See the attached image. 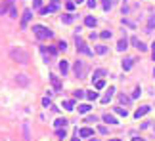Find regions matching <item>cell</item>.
<instances>
[{"mask_svg":"<svg viewBox=\"0 0 155 141\" xmlns=\"http://www.w3.org/2000/svg\"><path fill=\"white\" fill-rule=\"evenodd\" d=\"M10 57L14 59V61L25 65V63H29L31 55H29V52H27V50H23V48H19V46H14V48L10 50Z\"/></svg>","mask_w":155,"mask_h":141,"instance_id":"cell-1","label":"cell"},{"mask_svg":"<svg viewBox=\"0 0 155 141\" xmlns=\"http://www.w3.org/2000/svg\"><path fill=\"white\" fill-rule=\"evenodd\" d=\"M33 33H35L36 38H40V40H48V38L54 36V33H52L48 27H44V25H35L33 27Z\"/></svg>","mask_w":155,"mask_h":141,"instance_id":"cell-2","label":"cell"},{"mask_svg":"<svg viewBox=\"0 0 155 141\" xmlns=\"http://www.w3.org/2000/svg\"><path fill=\"white\" fill-rule=\"evenodd\" d=\"M73 71H75V74L79 76V78H84V76H86V65H84V61H75Z\"/></svg>","mask_w":155,"mask_h":141,"instance_id":"cell-3","label":"cell"},{"mask_svg":"<svg viewBox=\"0 0 155 141\" xmlns=\"http://www.w3.org/2000/svg\"><path fill=\"white\" fill-rule=\"evenodd\" d=\"M59 8V0H52V4L50 6H46V8H40V15H48V14H52V11H56Z\"/></svg>","mask_w":155,"mask_h":141,"instance_id":"cell-4","label":"cell"},{"mask_svg":"<svg viewBox=\"0 0 155 141\" xmlns=\"http://www.w3.org/2000/svg\"><path fill=\"white\" fill-rule=\"evenodd\" d=\"M77 50H79L80 54H84V55H92V50H90V48H88L86 44L83 42V40L79 38V36H77Z\"/></svg>","mask_w":155,"mask_h":141,"instance_id":"cell-5","label":"cell"},{"mask_svg":"<svg viewBox=\"0 0 155 141\" xmlns=\"http://www.w3.org/2000/svg\"><path fill=\"white\" fill-rule=\"evenodd\" d=\"M130 42H132V46H134V48H138L140 52H146V50H148V46H146V44L142 42L138 36H132V38H130Z\"/></svg>","mask_w":155,"mask_h":141,"instance_id":"cell-6","label":"cell"},{"mask_svg":"<svg viewBox=\"0 0 155 141\" xmlns=\"http://www.w3.org/2000/svg\"><path fill=\"white\" fill-rule=\"evenodd\" d=\"M31 17H33V14H31L29 8H27V10L23 11V15H21V29H27V23L31 21Z\"/></svg>","mask_w":155,"mask_h":141,"instance_id":"cell-7","label":"cell"},{"mask_svg":"<svg viewBox=\"0 0 155 141\" xmlns=\"http://www.w3.org/2000/svg\"><path fill=\"white\" fill-rule=\"evenodd\" d=\"M15 84H19V86H27V84H29V76L23 74V72L15 74Z\"/></svg>","mask_w":155,"mask_h":141,"instance_id":"cell-8","label":"cell"},{"mask_svg":"<svg viewBox=\"0 0 155 141\" xmlns=\"http://www.w3.org/2000/svg\"><path fill=\"white\" fill-rule=\"evenodd\" d=\"M77 135H80V137H92L94 135V130L92 128H77Z\"/></svg>","mask_w":155,"mask_h":141,"instance_id":"cell-9","label":"cell"},{"mask_svg":"<svg viewBox=\"0 0 155 141\" xmlns=\"http://www.w3.org/2000/svg\"><path fill=\"white\" fill-rule=\"evenodd\" d=\"M50 82H52V86H54V92H59V90H62V80H59V76L50 74Z\"/></svg>","mask_w":155,"mask_h":141,"instance_id":"cell-10","label":"cell"},{"mask_svg":"<svg viewBox=\"0 0 155 141\" xmlns=\"http://www.w3.org/2000/svg\"><path fill=\"white\" fill-rule=\"evenodd\" d=\"M12 6H14V0H4V2L0 4V15H4Z\"/></svg>","mask_w":155,"mask_h":141,"instance_id":"cell-11","label":"cell"},{"mask_svg":"<svg viewBox=\"0 0 155 141\" xmlns=\"http://www.w3.org/2000/svg\"><path fill=\"white\" fill-rule=\"evenodd\" d=\"M149 109H151V107H149V105H144V107H140V109H138L136 112H134V118H140V116L148 115V112H149Z\"/></svg>","mask_w":155,"mask_h":141,"instance_id":"cell-12","label":"cell"},{"mask_svg":"<svg viewBox=\"0 0 155 141\" xmlns=\"http://www.w3.org/2000/svg\"><path fill=\"white\" fill-rule=\"evenodd\" d=\"M105 74H107V71H105V69H96V71H94V76H92V82L100 80L101 76H105Z\"/></svg>","mask_w":155,"mask_h":141,"instance_id":"cell-13","label":"cell"},{"mask_svg":"<svg viewBox=\"0 0 155 141\" xmlns=\"http://www.w3.org/2000/svg\"><path fill=\"white\" fill-rule=\"evenodd\" d=\"M113 94H115V88H109V90H107V94H105L104 95V97H101V103H109V99H111L113 97Z\"/></svg>","mask_w":155,"mask_h":141,"instance_id":"cell-14","label":"cell"},{"mask_svg":"<svg viewBox=\"0 0 155 141\" xmlns=\"http://www.w3.org/2000/svg\"><path fill=\"white\" fill-rule=\"evenodd\" d=\"M104 122H107V124H119V120L115 118L113 115H109V112H105L104 115Z\"/></svg>","mask_w":155,"mask_h":141,"instance_id":"cell-15","label":"cell"},{"mask_svg":"<svg viewBox=\"0 0 155 141\" xmlns=\"http://www.w3.org/2000/svg\"><path fill=\"white\" fill-rule=\"evenodd\" d=\"M126 48H128V40H126V38H121L119 42H117V50H119V52H125Z\"/></svg>","mask_w":155,"mask_h":141,"instance_id":"cell-16","label":"cell"},{"mask_svg":"<svg viewBox=\"0 0 155 141\" xmlns=\"http://www.w3.org/2000/svg\"><path fill=\"white\" fill-rule=\"evenodd\" d=\"M132 65H134V59L132 57L125 59V61H123V71H130V69H132Z\"/></svg>","mask_w":155,"mask_h":141,"instance_id":"cell-17","label":"cell"},{"mask_svg":"<svg viewBox=\"0 0 155 141\" xmlns=\"http://www.w3.org/2000/svg\"><path fill=\"white\" fill-rule=\"evenodd\" d=\"M62 21L65 25H71V23L75 21V17H73V14H65V15H62Z\"/></svg>","mask_w":155,"mask_h":141,"instance_id":"cell-18","label":"cell"},{"mask_svg":"<svg viewBox=\"0 0 155 141\" xmlns=\"http://www.w3.org/2000/svg\"><path fill=\"white\" fill-rule=\"evenodd\" d=\"M113 111H115V115H119V116H125V118L128 116V111H126V107H125V109H123V107H115Z\"/></svg>","mask_w":155,"mask_h":141,"instance_id":"cell-19","label":"cell"},{"mask_svg":"<svg viewBox=\"0 0 155 141\" xmlns=\"http://www.w3.org/2000/svg\"><path fill=\"white\" fill-rule=\"evenodd\" d=\"M67 124H69V120H67V118H58V120L54 122V126H56V128H65Z\"/></svg>","mask_w":155,"mask_h":141,"instance_id":"cell-20","label":"cell"},{"mask_svg":"<svg viewBox=\"0 0 155 141\" xmlns=\"http://www.w3.org/2000/svg\"><path fill=\"white\" fill-rule=\"evenodd\" d=\"M59 71H62V74H63V76L67 74V71H69V63L65 61V59H63V61H59Z\"/></svg>","mask_w":155,"mask_h":141,"instance_id":"cell-21","label":"cell"},{"mask_svg":"<svg viewBox=\"0 0 155 141\" xmlns=\"http://www.w3.org/2000/svg\"><path fill=\"white\" fill-rule=\"evenodd\" d=\"M94 52H96V54H100V55H105V54H107V46L100 44V46H96V48H94Z\"/></svg>","mask_w":155,"mask_h":141,"instance_id":"cell-22","label":"cell"},{"mask_svg":"<svg viewBox=\"0 0 155 141\" xmlns=\"http://www.w3.org/2000/svg\"><path fill=\"white\" fill-rule=\"evenodd\" d=\"M84 25H86V27H94V25H96V17L86 15V17H84Z\"/></svg>","mask_w":155,"mask_h":141,"instance_id":"cell-23","label":"cell"},{"mask_svg":"<svg viewBox=\"0 0 155 141\" xmlns=\"http://www.w3.org/2000/svg\"><path fill=\"white\" fill-rule=\"evenodd\" d=\"M92 109V105L90 103H83V105H79V112H83V115H86L88 111Z\"/></svg>","mask_w":155,"mask_h":141,"instance_id":"cell-24","label":"cell"},{"mask_svg":"<svg viewBox=\"0 0 155 141\" xmlns=\"http://www.w3.org/2000/svg\"><path fill=\"white\" fill-rule=\"evenodd\" d=\"M153 29H155V15H149V19H148V33H151Z\"/></svg>","mask_w":155,"mask_h":141,"instance_id":"cell-25","label":"cell"},{"mask_svg":"<svg viewBox=\"0 0 155 141\" xmlns=\"http://www.w3.org/2000/svg\"><path fill=\"white\" fill-rule=\"evenodd\" d=\"M63 109H65V111H73V109H75V101H73V99L63 101Z\"/></svg>","mask_w":155,"mask_h":141,"instance_id":"cell-26","label":"cell"},{"mask_svg":"<svg viewBox=\"0 0 155 141\" xmlns=\"http://www.w3.org/2000/svg\"><path fill=\"white\" fill-rule=\"evenodd\" d=\"M94 88H96V90H104V88H105V80L104 78L96 80V82H94Z\"/></svg>","mask_w":155,"mask_h":141,"instance_id":"cell-27","label":"cell"},{"mask_svg":"<svg viewBox=\"0 0 155 141\" xmlns=\"http://www.w3.org/2000/svg\"><path fill=\"white\" fill-rule=\"evenodd\" d=\"M84 95H86V94H84V90H75V92H73V97H75V99H83Z\"/></svg>","mask_w":155,"mask_h":141,"instance_id":"cell-28","label":"cell"},{"mask_svg":"<svg viewBox=\"0 0 155 141\" xmlns=\"http://www.w3.org/2000/svg\"><path fill=\"white\" fill-rule=\"evenodd\" d=\"M101 2H104V10H105V11H109V10H111L113 0H101Z\"/></svg>","mask_w":155,"mask_h":141,"instance_id":"cell-29","label":"cell"},{"mask_svg":"<svg viewBox=\"0 0 155 141\" xmlns=\"http://www.w3.org/2000/svg\"><path fill=\"white\" fill-rule=\"evenodd\" d=\"M23 134H25V141H31V135H29V124H23Z\"/></svg>","mask_w":155,"mask_h":141,"instance_id":"cell-30","label":"cell"},{"mask_svg":"<svg viewBox=\"0 0 155 141\" xmlns=\"http://www.w3.org/2000/svg\"><path fill=\"white\" fill-rule=\"evenodd\" d=\"M86 97H88V101H96L98 99V92H88Z\"/></svg>","mask_w":155,"mask_h":141,"instance_id":"cell-31","label":"cell"},{"mask_svg":"<svg viewBox=\"0 0 155 141\" xmlns=\"http://www.w3.org/2000/svg\"><path fill=\"white\" fill-rule=\"evenodd\" d=\"M140 95H142V90H140V88H136V90L132 92V95H130V99H138Z\"/></svg>","mask_w":155,"mask_h":141,"instance_id":"cell-32","label":"cell"},{"mask_svg":"<svg viewBox=\"0 0 155 141\" xmlns=\"http://www.w3.org/2000/svg\"><path fill=\"white\" fill-rule=\"evenodd\" d=\"M111 34H113L111 31H104V33H101L100 36H101V38H104V40H107V38H111Z\"/></svg>","mask_w":155,"mask_h":141,"instance_id":"cell-33","label":"cell"},{"mask_svg":"<svg viewBox=\"0 0 155 141\" xmlns=\"http://www.w3.org/2000/svg\"><path fill=\"white\" fill-rule=\"evenodd\" d=\"M56 134H58V137H65V135H67V134H65V128H58V132H56Z\"/></svg>","mask_w":155,"mask_h":141,"instance_id":"cell-34","label":"cell"},{"mask_svg":"<svg viewBox=\"0 0 155 141\" xmlns=\"http://www.w3.org/2000/svg\"><path fill=\"white\" fill-rule=\"evenodd\" d=\"M33 8H35V10H40V8H42V0H35V2H33Z\"/></svg>","mask_w":155,"mask_h":141,"instance_id":"cell-35","label":"cell"},{"mask_svg":"<svg viewBox=\"0 0 155 141\" xmlns=\"http://www.w3.org/2000/svg\"><path fill=\"white\" fill-rule=\"evenodd\" d=\"M58 50H62V52H65V50H67V44H65V40H62V42L58 44Z\"/></svg>","mask_w":155,"mask_h":141,"instance_id":"cell-36","label":"cell"},{"mask_svg":"<svg viewBox=\"0 0 155 141\" xmlns=\"http://www.w3.org/2000/svg\"><path fill=\"white\" fill-rule=\"evenodd\" d=\"M75 6H77L75 2H67V4H65V8H67L69 11H73V10H75Z\"/></svg>","mask_w":155,"mask_h":141,"instance_id":"cell-37","label":"cell"},{"mask_svg":"<svg viewBox=\"0 0 155 141\" xmlns=\"http://www.w3.org/2000/svg\"><path fill=\"white\" fill-rule=\"evenodd\" d=\"M98 132H100L101 135H107V128L105 126H98Z\"/></svg>","mask_w":155,"mask_h":141,"instance_id":"cell-38","label":"cell"},{"mask_svg":"<svg viewBox=\"0 0 155 141\" xmlns=\"http://www.w3.org/2000/svg\"><path fill=\"white\" fill-rule=\"evenodd\" d=\"M42 105H44V107H52V101H50V97H44V99H42Z\"/></svg>","mask_w":155,"mask_h":141,"instance_id":"cell-39","label":"cell"},{"mask_svg":"<svg viewBox=\"0 0 155 141\" xmlns=\"http://www.w3.org/2000/svg\"><path fill=\"white\" fill-rule=\"evenodd\" d=\"M121 103H123V105H126V103H130V97H126V95H121Z\"/></svg>","mask_w":155,"mask_h":141,"instance_id":"cell-40","label":"cell"},{"mask_svg":"<svg viewBox=\"0 0 155 141\" xmlns=\"http://www.w3.org/2000/svg\"><path fill=\"white\" fill-rule=\"evenodd\" d=\"M123 25H128V27H132V29H134V27H136V25H134L132 21H128V19H123Z\"/></svg>","mask_w":155,"mask_h":141,"instance_id":"cell-41","label":"cell"},{"mask_svg":"<svg viewBox=\"0 0 155 141\" xmlns=\"http://www.w3.org/2000/svg\"><path fill=\"white\" fill-rule=\"evenodd\" d=\"M10 15H12V17H17V11H15V8H14V6L10 8Z\"/></svg>","mask_w":155,"mask_h":141,"instance_id":"cell-42","label":"cell"},{"mask_svg":"<svg viewBox=\"0 0 155 141\" xmlns=\"http://www.w3.org/2000/svg\"><path fill=\"white\" fill-rule=\"evenodd\" d=\"M86 4L88 8H96V0H86Z\"/></svg>","mask_w":155,"mask_h":141,"instance_id":"cell-43","label":"cell"},{"mask_svg":"<svg viewBox=\"0 0 155 141\" xmlns=\"http://www.w3.org/2000/svg\"><path fill=\"white\" fill-rule=\"evenodd\" d=\"M86 122H98L96 116H86Z\"/></svg>","mask_w":155,"mask_h":141,"instance_id":"cell-44","label":"cell"},{"mask_svg":"<svg viewBox=\"0 0 155 141\" xmlns=\"http://www.w3.org/2000/svg\"><path fill=\"white\" fill-rule=\"evenodd\" d=\"M151 59H153V61H155V42L151 44Z\"/></svg>","mask_w":155,"mask_h":141,"instance_id":"cell-45","label":"cell"},{"mask_svg":"<svg viewBox=\"0 0 155 141\" xmlns=\"http://www.w3.org/2000/svg\"><path fill=\"white\" fill-rule=\"evenodd\" d=\"M132 141H146L144 137H132Z\"/></svg>","mask_w":155,"mask_h":141,"instance_id":"cell-46","label":"cell"},{"mask_svg":"<svg viewBox=\"0 0 155 141\" xmlns=\"http://www.w3.org/2000/svg\"><path fill=\"white\" fill-rule=\"evenodd\" d=\"M73 2H75V4H83L84 0H73Z\"/></svg>","mask_w":155,"mask_h":141,"instance_id":"cell-47","label":"cell"},{"mask_svg":"<svg viewBox=\"0 0 155 141\" xmlns=\"http://www.w3.org/2000/svg\"><path fill=\"white\" fill-rule=\"evenodd\" d=\"M71 141H80V139H79V137H73V139H71Z\"/></svg>","mask_w":155,"mask_h":141,"instance_id":"cell-48","label":"cell"},{"mask_svg":"<svg viewBox=\"0 0 155 141\" xmlns=\"http://www.w3.org/2000/svg\"><path fill=\"white\" fill-rule=\"evenodd\" d=\"M109 141H123V139H109Z\"/></svg>","mask_w":155,"mask_h":141,"instance_id":"cell-49","label":"cell"},{"mask_svg":"<svg viewBox=\"0 0 155 141\" xmlns=\"http://www.w3.org/2000/svg\"><path fill=\"white\" fill-rule=\"evenodd\" d=\"M90 141H100V139H90Z\"/></svg>","mask_w":155,"mask_h":141,"instance_id":"cell-50","label":"cell"},{"mask_svg":"<svg viewBox=\"0 0 155 141\" xmlns=\"http://www.w3.org/2000/svg\"><path fill=\"white\" fill-rule=\"evenodd\" d=\"M153 76H155V69H153Z\"/></svg>","mask_w":155,"mask_h":141,"instance_id":"cell-51","label":"cell"}]
</instances>
